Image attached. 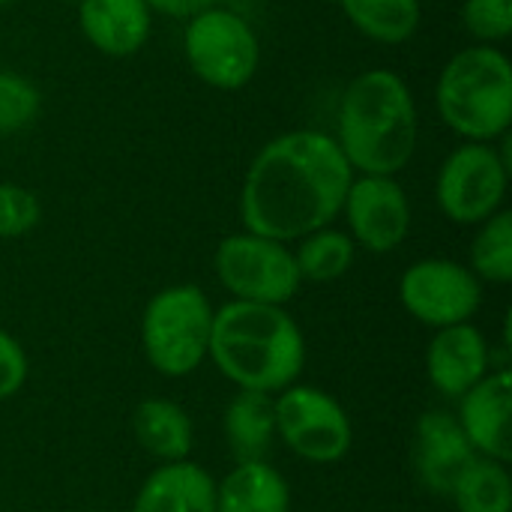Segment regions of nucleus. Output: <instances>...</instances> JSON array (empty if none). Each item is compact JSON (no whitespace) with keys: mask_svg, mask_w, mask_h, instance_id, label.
Instances as JSON below:
<instances>
[{"mask_svg":"<svg viewBox=\"0 0 512 512\" xmlns=\"http://www.w3.org/2000/svg\"><path fill=\"white\" fill-rule=\"evenodd\" d=\"M144 3L153 12H162V15H171V18H192L201 9L216 6V0H144Z\"/></svg>","mask_w":512,"mask_h":512,"instance_id":"obj_28","label":"nucleus"},{"mask_svg":"<svg viewBox=\"0 0 512 512\" xmlns=\"http://www.w3.org/2000/svg\"><path fill=\"white\" fill-rule=\"evenodd\" d=\"M9 3H12V0H0V9H3V6H9Z\"/></svg>","mask_w":512,"mask_h":512,"instance_id":"obj_29","label":"nucleus"},{"mask_svg":"<svg viewBox=\"0 0 512 512\" xmlns=\"http://www.w3.org/2000/svg\"><path fill=\"white\" fill-rule=\"evenodd\" d=\"M132 512H216V483L195 462H168L144 480Z\"/></svg>","mask_w":512,"mask_h":512,"instance_id":"obj_16","label":"nucleus"},{"mask_svg":"<svg viewBox=\"0 0 512 512\" xmlns=\"http://www.w3.org/2000/svg\"><path fill=\"white\" fill-rule=\"evenodd\" d=\"M342 210L354 240L369 252H393L408 237L411 204L393 177L363 174L360 180H351Z\"/></svg>","mask_w":512,"mask_h":512,"instance_id":"obj_11","label":"nucleus"},{"mask_svg":"<svg viewBox=\"0 0 512 512\" xmlns=\"http://www.w3.org/2000/svg\"><path fill=\"white\" fill-rule=\"evenodd\" d=\"M426 369L435 390L444 396H465L486 378L489 369V348L483 333L471 324L438 330L426 354Z\"/></svg>","mask_w":512,"mask_h":512,"instance_id":"obj_14","label":"nucleus"},{"mask_svg":"<svg viewBox=\"0 0 512 512\" xmlns=\"http://www.w3.org/2000/svg\"><path fill=\"white\" fill-rule=\"evenodd\" d=\"M477 462V450L450 414L429 411L417 423V471L429 492L450 495L459 477Z\"/></svg>","mask_w":512,"mask_h":512,"instance_id":"obj_13","label":"nucleus"},{"mask_svg":"<svg viewBox=\"0 0 512 512\" xmlns=\"http://www.w3.org/2000/svg\"><path fill=\"white\" fill-rule=\"evenodd\" d=\"M297 270L300 279L309 282H333L339 276H345L354 264V240L345 231H333V228H321L303 237L297 255Z\"/></svg>","mask_w":512,"mask_h":512,"instance_id":"obj_22","label":"nucleus"},{"mask_svg":"<svg viewBox=\"0 0 512 512\" xmlns=\"http://www.w3.org/2000/svg\"><path fill=\"white\" fill-rule=\"evenodd\" d=\"M132 432L150 456L165 462H183L192 450V420L168 399H144L132 414Z\"/></svg>","mask_w":512,"mask_h":512,"instance_id":"obj_18","label":"nucleus"},{"mask_svg":"<svg viewBox=\"0 0 512 512\" xmlns=\"http://www.w3.org/2000/svg\"><path fill=\"white\" fill-rule=\"evenodd\" d=\"M285 477L267 462H240L216 486V512H288Z\"/></svg>","mask_w":512,"mask_h":512,"instance_id":"obj_17","label":"nucleus"},{"mask_svg":"<svg viewBox=\"0 0 512 512\" xmlns=\"http://www.w3.org/2000/svg\"><path fill=\"white\" fill-rule=\"evenodd\" d=\"M276 432L306 462L330 465L351 450V420L345 408L315 387H285L273 402Z\"/></svg>","mask_w":512,"mask_h":512,"instance_id":"obj_9","label":"nucleus"},{"mask_svg":"<svg viewBox=\"0 0 512 512\" xmlns=\"http://www.w3.org/2000/svg\"><path fill=\"white\" fill-rule=\"evenodd\" d=\"M339 6L363 36L381 45L408 42L423 15L420 0H339Z\"/></svg>","mask_w":512,"mask_h":512,"instance_id":"obj_20","label":"nucleus"},{"mask_svg":"<svg viewBox=\"0 0 512 512\" xmlns=\"http://www.w3.org/2000/svg\"><path fill=\"white\" fill-rule=\"evenodd\" d=\"M276 432V408L270 393L240 390L225 411V435L237 462H264Z\"/></svg>","mask_w":512,"mask_h":512,"instance_id":"obj_19","label":"nucleus"},{"mask_svg":"<svg viewBox=\"0 0 512 512\" xmlns=\"http://www.w3.org/2000/svg\"><path fill=\"white\" fill-rule=\"evenodd\" d=\"M510 414L512 378L507 369H501L495 375H486L462 396L459 426L477 453L495 462H510Z\"/></svg>","mask_w":512,"mask_h":512,"instance_id":"obj_12","label":"nucleus"},{"mask_svg":"<svg viewBox=\"0 0 512 512\" xmlns=\"http://www.w3.org/2000/svg\"><path fill=\"white\" fill-rule=\"evenodd\" d=\"M465 30L480 42H504L512 33V0H465Z\"/></svg>","mask_w":512,"mask_h":512,"instance_id":"obj_25","label":"nucleus"},{"mask_svg":"<svg viewBox=\"0 0 512 512\" xmlns=\"http://www.w3.org/2000/svg\"><path fill=\"white\" fill-rule=\"evenodd\" d=\"M39 201L33 192L15 186V183H0V237H21L39 225Z\"/></svg>","mask_w":512,"mask_h":512,"instance_id":"obj_26","label":"nucleus"},{"mask_svg":"<svg viewBox=\"0 0 512 512\" xmlns=\"http://www.w3.org/2000/svg\"><path fill=\"white\" fill-rule=\"evenodd\" d=\"M354 168L336 138L318 129H294L267 141L252 159L240 219L249 234L279 243L327 228L345 204Z\"/></svg>","mask_w":512,"mask_h":512,"instance_id":"obj_1","label":"nucleus"},{"mask_svg":"<svg viewBox=\"0 0 512 512\" xmlns=\"http://www.w3.org/2000/svg\"><path fill=\"white\" fill-rule=\"evenodd\" d=\"M27 381V357L21 351V345L0 330V402L12 399Z\"/></svg>","mask_w":512,"mask_h":512,"instance_id":"obj_27","label":"nucleus"},{"mask_svg":"<svg viewBox=\"0 0 512 512\" xmlns=\"http://www.w3.org/2000/svg\"><path fill=\"white\" fill-rule=\"evenodd\" d=\"M399 297L417 321L444 330L471 321L480 309L483 288L468 267L444 258H426L402 273Z\"/></svg>","mask_w":512,"mask_h":512,"instance_id":"obj_10","label":"nucleus"},{"mask_svg":"<svg viewBox=\"0 0 512 512\" xmlns=\"http://www.w3.org/2000/svg\"><path fill=\"white\" fill-rule=\"evenodd\" d=\"M213 309L201 288L174 285L159 291L141 318V345L150 366L168 378L192 375L210 351Z\"/></svg>","mask_w":512,"mask_h":512,"instance_id":"obj_5","label":"nucleus"},{"mask_svg":"<svg viewBox=\"0 0 512 512\" xmlns=\"http://www.w3.org/2000/svg\"><path fill=\"white\" fill-rule=\"evenodd\" d=\"M216 276L219 282L246 303L282 306L300 288V270L294 252L285 243L258 237V234H231L216 249Z\"/></svg>","mask_w":512,"mask_h":512,"instance_id":"obj_7","label":"nucleus"},{"mask_svg":"<svg viewBox=\"0 0 512 512\" xmlns=\"http://www.w3.org/2000/svg\"><path fill=\"white\" fill-rule=\"evenodd\" d=\"M216 369L240 390L282 393L306 363L297 321L282 306L234 300L213 312L210 351Z\"/></svg>","mask_w":512,"mask_h":512,"instance_id":"obj_3","label":"nucleus"},{"mask_svg":"<svg viewBox=\"0 0 512 512\" xmlns=\"http://www.w3.org/2000/svg\"><path fill=\"white\" fill-rule=\"evenodd\" d=\"M183 48L192 72L216 90L246 87L261 60V45L249 21L222 6L201 9L186 21Z\"/></svg>","mask_w":512,"mask_h":512,"instance_id":"obj_6","label":"nucleus"},{"mask_svg":"<svg viewBox=\"0 0 512 512\" xmlns=\"http://www.w3.org/2000/svg\"><path fill=\"white\" fill-rule=\"evenodd\" d=\"M39 114V90L15 75L0 69V132L24 129Z\"/></svg>","mask_w":512,"mask_h":512,"instance_id":"obj_24","label":"nucleus"},{"mask_svg":"<svg viewBox=\"0 0 512 512\" xmlns=\"http://www.w3.org/2000/svg\"><path fill=\"white\" fill-rule=\"evenodd\" d=\"M420 120L411 87L390 69L357 75L339 102V150L363 174L393 177L417 153Z\"/></svg>","mask_w":512,"mask_h":512,"instance_id":"obj_2","label":"nucleus"},{"mask_svg":"<svg viewBox=\"0 0 512 512\" xmlns=\"http://www.w3.org/2000/svg\"><path fill=\"white\" fill-rule=\"evenodd\" d=\"M81 30L108 57L141 51L153 30V9L144 0H81Z\"/></svg>","mask_w":512,"mask_h":512,"instance_id":"obj_15","label":"nucleus"},{"mask_svg":"<svg viewBox=\"0 0 512 512\" xmlns=\"http://www.w3.org/2000/svg\"><path fill=\"white\" fill-rule=\"evenodd\" d=\"M69 3H81V0H69Z\"/></svg>","mask_w":512,"mask_h":512,"instance_id":"obj_30","label":"nucleus"},{"mask_svg":"<svg viewBox=\"0 0 512 512\" xmlns=\"http://www.w3.org/2000/svg\"><path fill=\"white\" fill-rule=\"evenodd\" d=\"M435 105L462 138L489 144L512 123V66L495 45H471L447 60L438 75Z\"/></svg>","mask_w":512,"mask_h":512,"instance_id":"obj_4","label":"nucleus"},{"mask_svg":"<svg viewBox=\"0 0 512 512\" xmlns=\"http://www.w3.org/2000/svg\"><path fill=\"white\" fill-rule=\"evenodd\" d=\"M471 264L474 276H483L486 282H510L512 279V216L507 210H498L489 216L474 237L471 246Z\"/></svg>","mask_w":512,"mask_h":512,"instance_id":"obj_23","label":"nucleus"},{"mask_svg":"<svg viewBox=\"0 0 512 512\" xmlns=\"http://www.w3.org/2000/svg\"><path fill=\"white\" fill-rule=\"evenodd\" d=\"M510 180V159L492 144L456 147L438 171V207L459 225H480L495 216L504 204Z\"/></svg>","mask_w":512,"mask_h":512,"instance_id":"obj_8","label":"nucleus"},{"mask_svg":"<svg viewBox=\"0 0 512 512\" xmlns=\"http://www.w3.org/2000/svg\"><path fill=\"white\" fill-rule=\"evenodd\" d=\"M450 498L459 512H510L512 483L504 462L477 459L453 486Z\"/></svg>","mask_w":512,"mask_h":512,"instance_id":"obj_21","label":"nucleus"}]
</instances>
